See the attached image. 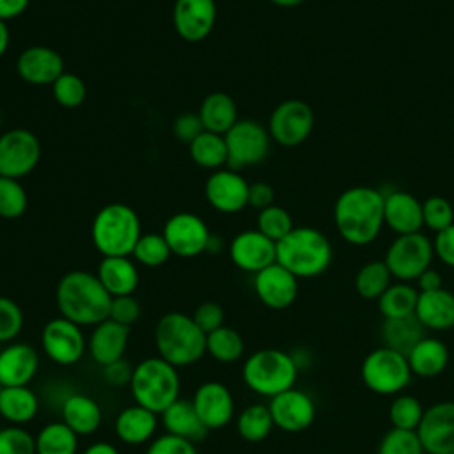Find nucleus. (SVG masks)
Returning <instances> with one entry per match:
<instances>
[{"label": "nucleus", "instance_id": "1", "mask_svg": "<svg viewBox=\"0 0 454 454\" xmlns=\"http://www.w3.org/2000/svg\"><path fill=\"white\" fill-rule=\"evenodd\" d=\"M385 195L371 186H351L344 190L333 206L337 232L349 245L372 243L385 225Z\"/></svg>", "mask_w": 454, "mask_h": 454}, {"label": "nucleus", "instance_id": "2", "mask_svg": "<svg viewBox=\"0 0 454 454\" xmlns=\"http://www.w3.org/2000/svg\"><path fill=\"white\" fill-rule=\"evenodd\" d=\"M55 301L62 317L80 326H96L108 319L112 296L96 275L73 270L59 280Z\"/></svg>", "mask_w": 454, "mask_h": 454}, {"label": "nucleus", "instance_id": "3", "mask_svg": "<svg viewBox=\"0 0 454 454\" xmlns=\"http://www.w3.org/2000/svg\"><path fill=\"white\" fill-rule=\"evenodd\" d=\"M333 250L330 239L314 227H294L277 243V262L296 278H314L328 270Z\"/></svg>", "mask_w": 454, "mask_h": 454}, {"label": "nucleus", "instance_id": "4", "mask_svg": "<svg viewBox=\"0 0 454 454\" xmlns=\"http://www.w3.org/2000/svg\"><path fill=\"white\" fill-rule=\"evenodd\" d=\"M158 356L174 367H186L206 355V333L184 312L163 314L154 328Z\"/></svg>", "mask_w": 454, "mask_h": 454}, {"label": "nucleus", "instance_id": "5", "mask_svg": "<svg viewBox=\"0 0 454 454\" xmlns=\"http://www.w3.org/2000/svg\"><path fill=\"white\" fill-rule=\"evenodd\" d=\"M140 236L138 215L128 204H106L92 220L90 238L103 257H129Z\"/></svg>", "mask_w": 454, "mask_h": 454}, {"label": "nucleus", "instance_id": "6", "mask_svg": "<svg viewBox=\"0 0 454 454\" xmlns=\"http://www.w3.org/2000/svg\"><path fill=\"white\" fill-rule=\"evenodd\" d=\"M129 390L137 404L161 415L179 399L181 380L177 367L161 356H149L135 365Z\"/></svg>", "mask_w": 454, "mask_h": 454}, {"label": "nucleus", "instance_id": "7", "mask_svg": "<svg viewBox=\"0 0 454 454\" xmlns=\"http://www.w3.org/2000/svg\"><path fill=\"white\" fill-rule=\"evenodd\" d=\"M241 378L252 392L271 399L294 387L298 378V362L293 355L282 349H259L245 360Z\"/></svg>", "mask_w": 454, "mask_h": 454}, {"label": "nucleus", "instance_id": "8", "mask_svg": "<svg viewBox=\"0 0 454 454\" xmlns=\"http://www.w3.org/2000/svg\"><path fill=\"white\" fill-rule=\"evenodd\" d=\"M362 383L378 395L401 394L413 378L406 355L387 346L372 349L360 367Z\"/></svg>", "mask_w": 454, "mask_h": 454}, {"label": "nucleus", "instance_id": "9", "mask_svg": "<svg viewBox=\"0 0 454 454\" xmlns=\"http://www.w3.org/2000/svg\"><path fill=\"white\" fill-rule=\"evenodd\" d=\"M433 257V241L422 232H413L395 236L388 245L383 261L390 270L392 278H397L399 282H411L417 280L424 270L431 268Z\"/></svg>", "mask_w": 454, "mask_h": 454}, {"label": "nucleus", "instance_id": "10", "mask_svg": "<svg viewBox=\"0 0 454 454\" xmlns=\"http://www.w3.org/2000/svg\"><path fill=\"white\" fill-rule=\"evenodd\" d=\"M227 145V167L241 170L259 165L270 153V133L254 119H238V122L223 135Z\"/></svg>", "mask_w": 454, "mask_h": 454}, {"label": "nucleus", "instance_id": "11", "mask_svg": "<svg viewBox=\"0 0 454 454\" xmlns=\"http://www.w3.org/2000/svg\"><path fill=\"white\" fill-rule=\"evenodd\" d=\"M314 129V112L301 99H286L275 106L270 115L268 133L271 140L284 147H294L305 142Z\"/></svg>", "mask_w": 454, "mask_h": 454}, {"label": "nucleus", "instance_id": "12", "mask_svg": "<svg viewBox=\"0 0 454 454\" xmlns=\"http://www.w3.org/2000/svg\"><path fill=\"white\" fill-rule=\"evenodd\" d=\"M41 346L51 362L59 365H74L83 358L87 340L80 325L59 316L43 326Z\"/></svg>", "mask_w": 454, "mask_h": 454}, {"label": "nucleus", "instance_id": "13", "mask_svg": "<svg viewBox=\"0 0 454 454\" xmlns=\"http://www.w3.org/2000/svg\"><path fill=\"white\" fill-rule=\"evenodd\" d=\"M41 158L39 138L25 129L14 128L0 135V176L20 179L30 174Z\"/></svg>", "mask_w": 454, "mask_h": 454}, {"label": "nucleus", "instance_id": "14", "mask_svg": "<svg viewBox=\"0 0 454 454\" xmlns=\"http://www.w3.org/2000/svg\"><path fill=\"white\" fill-rule=\"evenodd\" d=\"M163 238L174 255L195 257L209 248L211 234L204 220L193 213L172 215L165 227Z\"/></svg>", "mask_w": 454, "mask_h": 454}, {"label": "nucleus", "instance_id": "15", "mask_svg": "<svg viewBox=\"0 0 454 454\" xmlns=\"http://www.w3.org/2000/svg\"><path fill=\"white\" fill-rule=\"evenodd\" d=\"M417 434L426 454L454 452V401H440L426 408Z\"/></svg>", "mask_w": 454, "mask_h": 454}, {"label": "nucleus", "instance_id": "16", "mask_svg": "<svg viewBox=\"0 0 454 454\" xmlns=\"http://www.w3.org/2000/svg\"><path fill=\"white\" fill-rule=\"evenodd\" d=\"M268 408L275 427L286 433L305 431L316 419V404L312 397L294 387L271 397Z\"/></svg>", "mask_w": 454, "mask_h": 454}, {"label": "nucleus", "instance_id": "17", "mask_svg": "<svg viewBox=\"0 0 454 454\" xmlns=\"http://www.w3.org/2000/svg\"><path fill=\"white\" fill-rule=\"evenodd\" d=\"M254 291L259 301L268 309L284 310L291 307L298 296V278L278 262H273L255 273Z\"/></svg>", "mask_w": 454, "mask_h": 454}, {"label": "nucleus", "instance_id": "18", "mask_svg": "<svg viewBox=\"0 0 454 454\" xmlns=\"http://www.w3.org/2000/svg\"><path fill=\"white\" fill-rule=\"evenodd\" d=\"M216 20L215 0H176L172 21L177 35L188 43L206 39Z\"/></svg>", "mask_w": 454, "mask_h": 454}, {"label": "nucleus", "instance_id": "19", "mask_svg": "<svg viewBox=\"0 0 454 454\" xmlns=\"http://www.w3.org/2000/svg\"><path fill=\"white\" fill-rule=\"evenodd\" d=\"M248 183L232 168H218L207 177L204 193L220 213H238L248 206Z\"/></svg>", "mask_w": 454, "mask_h": 454}, {"label": "nucleus", "instance_id": "20", "mask_svg": "<svg viewBox=\"0 0 454 454\" xmlns=\"http://www.w3.org/2000/svg\"><path fill=\"white\" fill-rule=\"evenodd\" d=\"M229 255L239 270L255 275L257 271L277 262V243L257 229L243 231L231 241Z\"/></svg>", "mask_w": 454, "mask_h": 454}, {"label": "nucleus", "instance_id": "21", "mask_svg": "<svg viewBox=\"0 0 454 454\" xmlns=\"http://www.w3.org/2000/svg\"><path fill=\"white\" fill-rule=\"evenodd\" d=\"M192 404L209 431L225 427L234 417V397L220 381L202 383L195 390Z\"/></svg>", "mask_w": 454, "mask_h": 454}, {"label": "nucleus", "instance_id": "22", "mask_svg": "<svg viewBox=\"0 0 454 454\" xmlns=\"http://www.w3.org/2000/svg\"><path fill=\"white\" fill-rule=\"evenodd\" d=\"M16 71L27 83L53 85L64 73V59L50 46H30L20 53Z\"/></svg>", "mask_w": 454, "mask_h": 454}, {"label": "nucleus", "instance_id": "23", "mask_svg": "<svg viewBox=\"0 0 454 454\" xmlns=\"http://www.w3.org/2000/svg\"><path fill=\"white\" fill-rule=\"evenodd\" d=\"M39 371L37 351L25 342L7 344L0 351V385L27 387Z\"/></svg>", "mask_w": 454, "mask_h": 454}, {"label": "nucleus", "instance_id": "24", "mask_svg": "<svg viewBox=\"0 0 454 454\" xmlns=\"http://www.w3.org/2000/svg\"><path fill=\"white\" fill-rule=\"evenodd\" d=\"M131 328L112 321L110 317L98 323L87 340V349L101 367L124 358Z\"/></svg>", "mask_w": 454, "mask_h": 454}, {"label": "nucleus", "instance_id": "25", "mask_svg": "<svg viewBox=\"0 0 454 454\" xmlns=\"http://www.w3.org/2000/svg\"><path fill=\"white\" fill-rule=\"evenodd\" d=\"M385 225L397 236L420 232L422 222V202L408 192L394 190L385 195Z\"/></svg>", "mask_w": 454, "mask_h": 454}, {"label": "nucleus", "instance_id": "26", "mask_svg": "<svg viewBox=\"0 0 454 454\" xmlns=\"http://www.w3.org/2000/svg\"><path fill=\"white\" fill-rule=\"evenodd\" d=\"M415 317L426 330L447 332L454 328V294L445 287L419 293Z\"/></svg>", "mask_w": 454, "mask_h": 454}, {"label": "nucleus", "instance_id": "27", "mask_svg": "<svg viewBox=\"0 0 454 454\" xmlns=\"http://www.w3.org/2000/svg\"><path fill=\"white\" fill-rule=\"evenodd\" d=\"M158 427V413L140 406L133 404L124 408L114 424L115 434L121 442L128 445H142L147 443Z\"/></svg>", "mask_w": 454, "mask_h": 454}, {"label": "nucleus", "instance_id": "28", "mask_svg": "<svg viewBox=\"0 0 454 454\" xmlns=\"http://www.w3.org/2000/svg\"><path fill=\"white\" fill-rule=\"evenodd\" d=\"M161 422L168 434L184 438L188 442L199 443L206 438L209 429L202 424L200 417L197 415L192 401L188 399H176L163 413Z\"/></svg>", "mask_w": 454, "mask_h": 454}, {"label": "nucleus", "instance_id": "29", "mask_svg": "<svg viewBox=\"0 0 454 454\" xmlns=\"http://www.w3.org/2000/svg\"><path fill=\"white\" fill-rule=\"evenodd\" d=\"M96 277L112 298L133 294L138 286V270L129 257H103Z\"/></svg>", "mask_w": 454, "mask_h": 454}, {"label": "nucleus", "instance_id": "30", "mask_svg": "<svg viewBox=\"0 0 454 454\" xmlns=\"http://www.w3.org/2000/svg\"><path fill=\"white\" fill-rule=\"evenodd\" d=\"M103 413L99 404L85 394H71L62 403V422L78 436L92 434L99 429Z\"/></svg>", "mask_w": 454, "mask_h": 454}, {"label": "nucleus", "instance_id": "31", "mask_svg": "<svg viewBox=\"0 0 454 454\" xmlns=\"http://www.w3.org/2000/svg\"><path fill=\"white\" fill-rule=\"evenodd\" d=\"M408 364L413 376L434 378L442 374L449 364V349L436 337H424L408 355Z\"/></svg>", "mask_w": 454, "mask_h": 454}, {"label": "nucleus", "instance_id": "32", "mask_svg": "<svg viewBox=\"0 0 454 454\" xmlns=\"http://www.w3.org/2000/svg\"><path fill=\"white\" fill-rule=\"evenodd\" d=\"M199 117L206 131L225 135L238 122L236 101L227 92L207 94L199 108Z\"/></svg>", "mask_w": 454, "mask_h": 454}, {"label": "nucleus", "instance_id": "33", "mask_svg": "<svg viewBox=\"0 0 454 454\" xmlns=\"http://www.w3.org/2000/svg\"><path fill=\"white\" fill-rule=\"evenodd\" d=\"M39 411V399L35 392L27 387H2L0 390V415L14 426L30 422Z\"/></svg>", "mask_w": 454, "mask_h": 454}, {"label": "nucleus", "instance_id": "34", "mask_svg": "<svg viewBox=\"0 0 454 454\" xmlns=\"http://www.w3.org/2000/svg\"><path fill=\"white\" fill-rule=\"evenodd\" d=\"M426 337V328L413 316L383 319L381 323V339L383 346L395 349L403 355H408L422 339Z\"/></svg>", "mask_w": 454, "mask_h": 454}, {"label": "nucleus", "instance_id": "35", "mask_svg": "<svg viewBox=\"0 0 454 454\" xmlns=\"http://www.w3.org/2000/svg\"><path fill=\"white\" fill-rule=\"evenodd\" d=\"M417 300H419V289L410 282L397 280L395 284H390L376 301L383 319H397V317L413 316Z\"/></svg>", "mask_w": 454, "mask_h": 454}, {"label": "nucleus", "instance_id": "36", "mask_svg": "<svg viewBox=\"0 0 454 454\" xmlns=\"http://www.w3.org/2000/svg\"><path fill=\"white\" fill-rule=\"evenodd\" d=\"M78 434L60 422L46 424L35 436V454H76Z\"/></svg>", "mask_w": 454, "mask_h": 454}, {"label": "nucleus", "instance_id": "37", "mask_svg": "<svg viewBox=\"0 0 454 454\" xmlns=\"http://www.w3.org/2000/svg\"><path fill=\"white\" fill-rule=\"evenodd\" d=\"M190 156L202 168H209V170L222 168L223 165H227V145H225L223 135L202 131L190 144Z\"/></svg>", "mask_w": 454, "mask_h": 454}, {"label": "nucleus", "instance_id": "38", "mask_svg": "<svg viewBox=\"0 0 454 454\" xmlns=\"http://www.w3.org/2000/svg\"><path fill=\"white\" fill-rule=\"evenodd\" d=\"M236 427H238V434L245 442H250V443L262 442L275 427L268 404L255 403L243 408L241 413L238 415Z\"/></svg>", "mask_w": 454, "mask_h": 454}, {"label": "nucleus", "instance_id": "39", "mask_svg": "<svg viewBox=\"0 0 454 454\" xmlns=\"http://www.w3.org/2000/svg\"><path fill=\"white\" fill-rule=\"evenodd\" d=\"M206 353L222 364H232L245 353L243 337L231 326H220L206 335Z\"/></svg>", "mask_w": 454, "mask_h": 454}, {"label": "nucleus", "instance_id": "40", "mask_svg": "<svg viewBox=\"0 0 454 454\" xmlns=\"http://www.w3.org/2000/svg\"><path fill=\"white\" fill-rule=\"evenodd\" d=\"M392 284L385 261H369L355 275V289L364 300H378Z\"/></svg>", "mask_w": 454, "mask_h": 454}, {"label": "nucleus", "instance_id": "41", "mask_svg": "<svg viewBox=\"0 0 454 454\" xmlns=\"http://www.w3.org/2000/svg\"><path fill=\"white\" fill-rule=\"evenodd\" d=\"M426 408L422 403L410 394H397L388 406V420L395 429L417 431Z\"/></svg>", "mask_w": 454, "mask_h": 454}, {"label": "nucleus", "instance_id": "42", "mask_svg": "<svg viewBox=\"0 0 454 454\" xmlns=\"http://www.w3.org/2000/svg\"><path fill=\"white\" fill-rule=\"evenodd\" d=\"M131 255L135 257L137 262L149 266V268H156V266H161L163 262H167L168 257L172 255V252H170L163 234L149 232V234L140 236Z\"/></svg>", "mask_w": 454, "mask_h": 454}, {"label": "nucleus", "instance_id": "43", "mask_svg": "<svg viewBox=\"0 0 454 454\" xmlns=\"http://www.w3.org/2000/svg\"><path fill=\"white\" fill-rule=\"evenodd\" d=\"M28 197L18 179L0 176V216L12 220L27 211Z\"/></svg>", "mask_w": 454, "mask_h": 454}, {"label": "nucleus", "instance_id": "44", "mask_svg": "<svg viewBox=\"0 0 454 454\" xmlns=\"http://www.w3.org/2000/svg\"><path fill=\"white\" fill-rule=\"evenodd\" d=\"M376 454H426L417 431L390 427L380 440Z\"/></svg>", "mask_w": 454, "mask_h": 454}, {"label": "nucleus", "instance_id": "45", "mask_svg": "<svg viewBox=\"0 0 454 454\" xmlns=\"http://www.w3.org/2000/svg\"><path fill=\"white\" fill-rule=\"evenodd\" d=\"M294 229L293 218L289 211H286L280 206H270L262 211H259L257 216V231L262 232L271 241L278 243L282 238H286Z\"/></svg>", "mask_w": 454, "mask_h": 454}, {"label": "nucleus", "instance_id": "46", "mask_svg": "<svg viewBox=\"0 0 454 454\" xmlns=\"http://www.w3.org/2000/svg\"><path fill=\"white\" fill-rule=\"evenodd\" d=\"M51 90H53L55 101L64 108L80 106L85 101V96H87V87H85L83 80L78 74L67 73V71H64L53 82Z\"/></svg>", "mask_w": 454, "mask_h": 454}, {"label": "nucleus", "instance_id": "47", "mask_svg": "<svg viewBox=\"0 0 454 454\" xmlns=\"http://www.w3.org/2000/svg\"><path fill=\"white\" fill-rule=\"evenodd\" d=\"M422 222L434 234L454 223L452 204L440 195H431L422 202Z\"/></svg>", "mask_w": 454, "mask_h": 454}, {"label": "nucleus", "instance_id": "48", "mask_svg": "<svg viewBox=\"0 0 454 454\" xmlns=\"http://www.w3.org/2000/svg\"><path fill=\"white\" fill-rule=\"evenodd\" d=\"M23 310L7 296H0V344L14 340L23 330Z\"/></svg>", "mask_w": 454, "mask_h": 454}, {"label": "nucleus", "instance_id": "49", "mask_svg": "<svg viewBox=\"0 0 454 454\" xmlns=\"http://www.w3.org/2000/svg\"><path fill=\"white\" fill-rule=\"evenodd\" d=\"M0 454H35V436L21 426L2 427Z\"/></svg>", "mask_w": 454, "mask_h": 454}, {"label": "nucleus", "instance_id": "50", "mask_svg": "<svg viewBox=\"0 0 454 454\" xmlns=\"http://www.w3.org/2000/svg\"><path fill=\"white\" fill-rule=\"evenodd\" d=\"M140 314H142L140 303L137 301V298L133 294L112 298L110 312H108V317L112 321L131 328V325H135L140 319Z\"/></svg>", "mask_w": 454, "mask_h": 454}, {"label": "nucleus", "instance_id": "51", "mask_svg": "<svg viewBox=\"0 0 454 454\" xmlns=\"http://www.w3.org/2000/svg\"><path fill=\"white\" fill-rule=\"evenodd\" d=\"M145 454H197V447L193 442L165 433L151 440Z\"/></svg>", "mask_w": 454, "mask_h": 454}, {"label": "nucleus", "instance_id": "52", "mask_svg": "<svg viewBox=\"0 0 454 454\" xmlns=\"http://www.w3.org/2000/svg\"><path fill=\"white\" fill-rule=\"evenodd\" d=\"M195 325L207 335L215 330H218L220 326H223V309L215 303V301H204L200 303L195 312L192 314Z\"/></svg>", "mask_w": 454, "mask_h": 454}, {"label": "nucleus", "instance_id": "53", "mask_svg": "<svg viewBox=\"0 0 454 454\" xmlns=\"http://www.w3.org/2000/svg\"><path fill=\"white\" fill-rule=\"evenodd\" d=\"M172 131H174L176 138H179L181 142H186L190 145L206 129L202 126L199 114L186 112V114H181L176 117V121L172 124Z\"/></svg>", "mask_w": 454, "mask_h": 454}, {"label": "nucleus", "instance_id": "54", "mask_svg": "<svg viewBox=\"0 0 454 454\" xmlns=\"http://www.w3.org/2000/svg\"><path fill=\"white\" fill-rule=\"evenodd\" d=\"M434 255L449 268H454V223L440 232L433 239Z\"/></svg>", "mask_w": 454, "mask_h": 454}, {"label": "nucleus", "instance_id": "55", "mask_svg": "<svg viewBox=\"0 0 454 454\" xmlns=\"http://www.w3.org/2000/svg\"><path fill=\"white\" fill-rule=\"evenodd\" d=\"M133 369L124 358L112 362L108 365H103V378L112 387H126L131 383Z\"/></svg>", "mask_w": 454, "mask_h": 454}, {"label": "nucleus", "instance_id": "56", "mask_svg": "<svg viewBox=\"0 0 454 454\" xmlns=\"http://www.w3.org/2000/svg\"><path fill=\"white\" fill-rule=\"evenodd\" d=\"M275 192L268 183H252L248 186V206H252L257 211H262L270 206H273Z\"/></svg>", "mask_w": 454, "mask_h": 454}, {"label": "nucleus", "instance_id": "57", "mask_svg": "<svg viewBox=\"0 0 454 454\" xmlns=\"http://www.w3.org/2000/svg\"><path fill=\"white\" fill-rule=\"evenodd\" d=\"M417 289L419 293H427V291H436L442 286V275L434 270V268H427L424 270L419 277H417Z\"/></svg>", "mask_w": 454, "mask_h": 454}, {"label": "nucleus", "instance_id": "58", "mask_svg": "<svg viewBox=\"0 0 454 454\" xmlns=\"http://www.w3.org/2000/svg\"><path fill=\"white\" fill-rule=\"evenodd\" d=\"M30 0H0V20L9 21L12 18H18L23 14L28 7Z\"/></svg>", "mask_w": 454, "mask_h": 454}, {"label": "nucleus", "instance_id": "59", "mask_svg": "<svg viewBox=\"0 0 454 454\" xmlns=\"http://www.w3.org/2000/svg\"><path fill=\"white\" fill-rule=\"evenodd\" d=\"M83 454H119V450L108 443V442H96L92 445H89Z\"/></svg>", "mask_w": 454, "mask_h": 454}, {"label": "nucleus", "instance_id": "60", "mask_svg": "<svg viewBox=\"0 0 454 454\" xmlns=\"http://www.w3.org/2000/svg\"><path fill=\"white\" fill-rule=\"evenodd\" d=\"M9 46V28H7V23L0 20V57L5 53Z\"/></svg>", "mask_w": 454, "mask_h": 454}, {"label": "nucleus", "instance_id": "61", "mask_svg": "<svg viewBox=\"0 0 454 454\" xmlns=\"http://www.w3.org/2000/svg\"><path fill=\"white\" fill-rule=\"evenodd\" d=\"M271 4L278 5V7H298L301 5L305 0H270Z\"/></svg>", "mask_w": 454, "mask_h": 454}, {"label": "nucleus", "instance_id": "62", "mask_svg": "<svg viewBox=\"0 0 454 454\" xmlns=\"http://www.w3.org/2000/svg\"><path fill=\"white\" fill-rule=\"evenodd\" d=\"M0 126H2V112H0Z\"/></svg>", "mask_w": 454, "mask_h": 454}, {"label": "nucleus", "instance_id": "63", "mask_svg": "<svg viewBox=\"0 0 454 454\" xmlns=\"http://www.w3.org/2000/svg\"><path fill=\"white\" fill-rule=\"evenodd\" d=\"M0 390H2V385H0Z\"/></svg>", "mask_w": 454, "mask_h": 454}, {"label": "nucleus", "instance_id": "64", "mask_svg": "<svg viewBox=\"0 0 454 454\" xmlns=\"http://www.w3.org/2000/svg\"><path fill=\"white\" fill-rule=\"evenodd\" d=\"M450 454H454V452H450Z\"/></svg>", "mask_w": 454, "mask_h": 454}]
</instances>
